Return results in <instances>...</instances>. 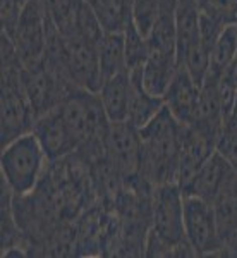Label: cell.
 <instances>
[{
  "instance_id": "cell-18",
  "label": "cell",
  "mask_w": 237,
  "mask_h": 258,
  "mask_svg": "<svg viewBox=\"0 0 237 258\" xmlns=\"http://www.w3.org/2000/svg\"><path fill=\"white\" fill-rule=\"evenodd\" d=\"M97 50H98L100 71H102L103 81L115 76V74L122 73V71H129L127 62H126V41H124V33L105 31L98 41Z\"/></svg>"
},
{
  "instance_id": "cell-12",
  "label": "cell",
  "mask_w": 237,
  "mask_h": 258,
  "mask_svg": "<svg viewBox=\"0 0 237 258\" xmlns=\"http://www.w3.org/2000/svg\"><path fill=\"white\" fill-rule=\"evenodd\" d=\"M33 133L41 143L50 162L65 159L76 152V143L65 126L59 107L36 117Z\"/></svg>"
},
{
  "instance_id": "cell-15",
  "label": "cell",
  "mask_w": 237,
  "mask_h": 258,
  "mask_svg": "<svg viewBox=\"0 0 237 258\" xmlns=\"http://www.w3.org/2000/svg\"><path fill=\"white\" fill-rule=\"evenodd\" d=\"M98 97L102 100V105L110 122L127 120L129 97H131V74H129V71H122V73L103 81L102 88L98 91Z\"/></svg>"
},
{
  "instance_id": "cell-28",
  "label": "cell",
  "mask_w": 237,
  "mask_h": 258,
  "mask_svg": "<svg viewBox=\"0 0 237 258\" xmlns=\"http://www.w3.org/2000/svg\"><path fill=\"white\" fill-rule=\"evenodd\" d=\"M41 2H43V6H45V7H48V6H52V4L59 2V0H41Z\"/></svg>"
},
{
  "instance_id": "cell-16",
  "label": "cell",
  "mask_w": 237,
  "mask_h": 258,
  "mask_svg": "<svg viewBox=\"0 0 237 258\" xmlns=\"http://www.w3.org/2000/svg\"><path fill=\"white\" fill-rule=\"evenodd\" d=\"M179 68L176 53L165 52H149L146 62L141 68V80L143 86L155 97L164 98L170 81Z\"/></svg>"
},
{
  "instance_id": "cell-26",
  "label": "cell",
  "mask_w": 237,
  "mask_h": 258,
  "mask_svg": "<svg viewBox=\"0 0 237 258\" xmlns=\"http://www.w3.org/2000/svg\"><path fill=\"white\" fill-rule=\"evenodd\" d=\"M220 81H222L223 85H227L228 88L237 91V55L234 57V60L227 66V69L223 71V74L220 76Z\"/></svg>"
},
{
  "instance_id": "cell-4",
  "label": "cell",
  "mask_w": 237,
  "mask_h": 258,
  "mask_svg": "<svg viewBox=\"0 0 237 258\" xmlns=\"http://www.w3.org/2000/svg\"><path fill=\"white\" fill-rule=\"evenodd\" d=\"M151 231L176 248V256H196L184 232V193L177 182L156 186L151 197Z\"/></svg>"
},
{
  "instance_id": "cell-8",
  "label": "cell",
  "mask_w": 237,
  "mask_h": 258,
  "mask_svg": "<svg viewBox=\"0 0 237 258\" xmlns=\"http://www.w3.org/2000/svg\"><path fill=\"white\" fill-rule=\"evenodd\" d=\"M184 232L196 256H218L222 241L218 234L215 205L198 197L184 195Z\"/></svg>"
},
{
  "instance_id": "cell-14",
  "label": "cell",
  "mask_w": 237,
  "mask_h": 258,
  "mask_svg": "<svg viewBox=\"0 0 237 258\" xmlns=\"http://www.w3.org/2000/svg\"><path fill=\"white\" fill-rule=\"evenodd\" d=\"M129 74H131V97H129L127 120L141 129L164 109L165 102L162 97H155L146 91L141 80V68L129 71Z\"/></svg>"
},
{
  "instance_id": "cell-23",
  "label": "cell",
  "mask_w": 237,
  "mask_h": 258,
  "mask_svg": "<svg viewBox=\"0 0 237 258\" xmlns=\"http://www.w3.org/2000/svg\"><path fill=\"white\" fill-rule=\"evenodd\" d=\"M131 14L141 35L148 36L160 14V0H131Z\"/></svg>"
},
{
  "instance_id": "cell-27",
  "label": "cell",
  "mask_w": 237,
  "mask_h": 258,
  "mask_svg": "<svg viewBox=\"0 0 237 258\" xmlns=\"http://www.w3.org/2000/svg\"><path fill=\"white\" fill-rule=\"evenodd\" d=\"M228 124H234L237 126V97H235V102H234V107H232V112H230V117L227 120Z\"/></svg>"
},
{
  "instance_id": "cell-11",
  "label": "cell",
  "mask_w": 237,
  "mask_h": 258,
  "mask_svg": "<svg viewBox=\"0 0 237 258\" xmlns=\"http://www.w3.org/2000/svg\"><path fill=\"white\" fill-rule=\"evenodd\" d=\"M217 141L191 124L179 122V176L177 184L184 186L196 170L215 152Z\"/></svg>"
},
{
  "instance_id": "cell-5",
  "label": "cell",
  "mask_w": 237,
  "mask_h": 258,
  "mask_svg": "<svg viewBox=\"0 0 237 258\" xmlns=\"http://www.w3.org/2000/svg\"><path fill=\"white\" fill-rule=\"evenodd\" d=\"M60 73L76 88L98 93L103 85L97 43L77 35L62 36Z\"/></svg>"
},
{
  "instance_id": "cell-21",
  "label": "cell",
  "mask_w": 237,
  "mask_h": 258,
  "mask_svg": "<svg viewBox=\"0 0 237 258\" xmlns=\"http://www.w3.org/2000/svg\"><path fill=\"white\" fill-rule=\"evenodd\" d=\"M179 66H182L188 71L191 78L201 86L203 81L206 80L208 73H210V48L199 40L196 45H193L182 55V59L179 60Z\"/></svg>"
},
{
  "instance_id": "cell-17",
  "label": "cell",
  "mask_w": 237,
  "mask_h": 258,
  "mask_svg": "<svg viewBox=\"0 0 237 258\" xmlns=\"http://www.w3.org/2000/svg\"><path fill=\"white\" fill-rule=\"evenodd\" d=\"M199 41V9L196 0L177 2L176 9V43L177 64L188 50Z\"/></svg>"
},
{
  "instance_id": "cell-13",
  "label": "cell",
  "mask_w": 237,
  "mask_h": 258,
  "mask_svg": "<svg viewBox=\"0 0 237 258\" xmlns=\"http://www.w3.org/2000/svg\"><path fill=\"white\" fill-rule=\"evenodd\" d=\"M199 91H201V86L191 78L188 71L182 66H179L176 74H174V80L170 81L164 95L165 107L179 122L191 124L196 115Z\"/></svg>"
},
{
  "instance_id": "cell-1",
  "label": "cell",
  "mask_w": 237,
  "mask_h": 258,
  "mask_svg": "<svg viewBox=\"0 0 237 258\" xmlns=\"http://www.w3.org/2000/svg\"><path fill=\"white\" fill-rule=\"evenodd\" d=\"M141 133V160L138 177L146 184L177 182L179 176V120L164 107Z\"/></svg>"
},
{
  "instance_id": "cell-20",
  "label": "cell",
  "mask_w": 237,
  "mask_h": 258,
  "mask_svg": "<svg viewBox=\"0 0 237 258\" xmlns=\"http://www.w3.org/2000/svg\"><path fill=\"white\" fill-rule=\"evenodd\" d=\"M237 55V24H227L210 50V76L220 78Z\"/></svg>"
},
{
  "instance_id": "cell-6",
  "label": "cell",
  "mask_w": 237,
  "mask_h": 258,
  "mask_svg": "<svg viewBox=\"0 0 237 258\" xmlns=\"http://www.w3.org/2000/svg\"><path fill=\"white\" fill-rule=\"evenodd\" d=\"M6 35V33H4ZM23 66H33L43 60L48 38V12L41 0H26L19 19L11 35Z\"/></svg>"
},
{
  "instance_id": "cell-19",
  "label": "cell",
  "mask_w": 237,
  "mask_h": 258,
  "mask_svg": "<svg viewBox=\"0 0 237 258\" xmlns=\"http://www.w3.org/2000/svg\"><path fill=\"white\" fill-rule=\"evenodd\" d=\"M95 12L103 31L124 33L132 21L131 0H85Z\"/></svg>"
},
{
  "instance_id": "cell-10",
  "label": "cell",
  "mask_w": 237,
  "mask_h": 258,
  "mask_svg": "<svg viewBox=\"0 0 237 258\" xmlns=\"http://www.w3.org/2000/svg\"><path fill=\"white\" fill-rule=\"evenodd\" d=\"M105 159L114 172L127 182L138 177L141 160V133L129 120L110 122L105 143Z\"/></svg>"
},
{
  "instance_id": "cell-29",
  "label": "cell",
  "mask_w": 237,
  "mask_h": 258,
  "mask_svg": "<svg viewBox=\"0 0 237 258\" xmlns=\"http://www.w3.org/2000/svg\"><path fill=\"white\" fill-rule=\"evenodd\" d=\"M177 2H186V0H177Z\"/></svg>"
},
{
  "instance_id": "cell-25",
  "label": "cell",
  "mask_w": 237,
  "mask_h": 258,
  "mask_svg": "<svg viewBox=\"0 0 237 258\" xmlns=\"http://www.w3.org/2000/svg\"><path fill=\"white\" fill-rule=\"evenodd\" d=\"M215 150L237 170V126L228 122L223 126Z\"/></svg>"
},
{
  "instance_id": "cell-2",
  "label": "cell",
  "mask_w": 237,
  "mask_h": 258,
  "mask_svg": "<svg viewBox=\"0 0 237 258\" xmlns=\"http://www.w3.org/2000/svg\"><path fill=\"white\" fill-rule=\"evenodd\" d=\"M35 112L23 83V64L14 43L2 33V98H0V140L2 147L33 131Z\"/></svg>"
},
{
  "instance_id": "cell-9",
  "label": "cell",
  "mask_w": 237,
  "mask_h": 258,
  "mask_svg": "<svg viewBox=\"0 0 237 258\" xmlns=\"http://www.w3.org/2000/svg\"><path fill=\"white\" fill-rule=\"evenodd\" d=\"M23 83L31 102L35 117L47 114L60 105L69 91L76 86L67 83L43 60L33 66H23Z\"/></svg>"
},
{
  "instance_id": "cell-22",
  "label": "cell",
  "mask_w": 237,
  "mask_h": 258,
  "mask_svg": "<svg viewBox=\"0 0 237 258\" xmlns=\"http://www.w3.org/2000/svg\"><path fill=\"white\" fill-rule=\"evenodd\" d=\"M124 41H126V62L127 69L134 71L144 66L148 55H149V47L148 40L144 35H141V31L134 26V23L131 21V24L127 26V30L124 31Z\"/></svg>"
},
{
  "instance_id": "cell-3",
  "label": "cell",
  "mask_w": 237,
  "mask_h": 258,
  "mask_svg": "<svg viewBox=\"0 0 237 258\" xmlns=\"http://www.w3.org/2000/svg\"><path fill=\"white\" fill-rule=\"evenodd\" d=\"M50 160L35 133H26L2 147V181L16 197H26L38 188Z\"/></svg>"
},
{
  "instance_id": "cell-24",
  "label": "cell",
  "mask_w": 237,
  "mask_h": 258,
  "mask_svg": "<svg viewBox=\"0 0 237 258\" xmlns=\"http://www.w3.org/2000/svg\"><path fill=\"white\" fill-rule=\"evenodd\" d=\"M203 16L218 21L220 24H237V0H196Z\"/></svg>"
},
{
  "instance_id": "cell-7",
  "label": "cell",
  "mask_w": 237,
  "mask_h": 258,
  "mask_svg": "<svg viewBox=\"0 0 237 258\" xmlns=\"http://www.w3.org/2000/svg\"><path fill=\"white\" fill-rule=\"evenodd\" d=\"M181 189L188 197H198L211 205H218L225 200L237 198V170L215 150Z\"/></svg>"
}]
</instances>
